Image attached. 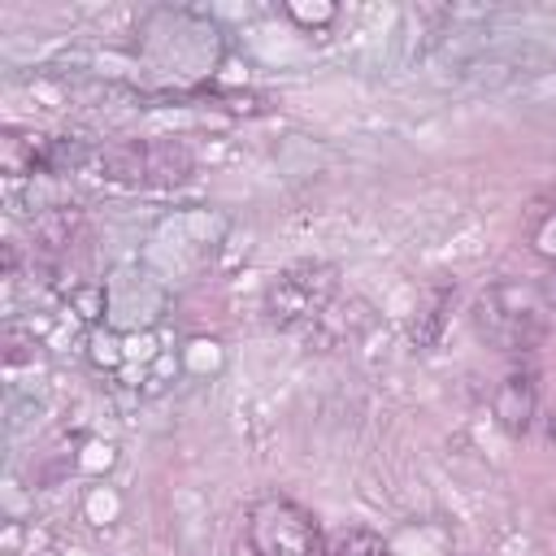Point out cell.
I'll return each mask as SVG.
<instances>
[{"label": "cell", "mask_w": 556, "mask_h": 556, "mask_svg": "<svg viewBox=\"0 0 556 556\" xmlns=\"http://www.w3.org/2000/svg\"><path fill=\"white\" fill-rule=\"evenodd\" d=\"M39 148H43V135L9 126V130H4V139H0L4 174H9V178H26V174H35V169H39Z\"/></svg>", "instance_id": "8"}, {"label": "cell", "mask_w": 556, "mask_h": 556, "mask_svg": "<svg viewBox=\"0 0 556 556\" xmlns=\"http://www.w3.org/2000/svg\"><path fill=\"white\" fill-rule=\"evenodd\" d=\"M282 13L300 26V30H308V35H321V30H330L334 26V17H339V4H330V0H287L282 4Z\"/></svg>", "instance_id": "9"}, {"label": "cell", "mask_w": 556, "mask_h": 556, "mask_svg": "<svg viewBox=\"0 0 556 556\" xmlns=\"http://www.w3.org/2000/svg\"><path fill=\"white\" fill-rule=\"evenodd\" d=\"M87 356H91L96 369H117V365L126 361L122 334L109 330V326H91V334H87Z\"/></svg>", "instance_id": "11"}, {"label": "cell", "mask_w": 556, "mask_h": 556, "mask_svg": "<svg viewBox=\"0 0 556 556\" xmlns=\"http://www.w3.org/2000/svg\"><path fill=\"white\" fill-rule=\"evenodd\" d=\"M547 434H552V443H556V408H552V417H547Z\"/></svg>", "instance_id": "15"}, {"label": "cell", "mask_w": 556, "mask_h": 556, "mask_svg": "<svg viewBox=\"0 0 556 556\" xmlns=\"http://www.w3.org/2000/svg\"><path fill=\"white\" fill-rule=\"evenodd\" d=\"M104 178L113 182H130V187H148V182H182L195 169V156L187 143L178 139H122L96 152Z\"/></svg>", "instance_id": "3"}, {"label": "cell", "mask_w": 556, "mask_h": 556, "mask_svg": "<svg viewBox=\"0 0 556 556\" xmlns=\"http://www.w3.org/2000/svg\"><path fill=\"white\" fill-rule=\"evenodd\" d=\"M70 304L78 308V317H83V321L100 326V317H104V287H100V282H83V287H70Z\"/></svg>", "instance_id": "12"}, {"label": "cell", "mask_w": 556, "mask_h": 556, "mask_svg": "<svg viewBox=\"0 0 556 556\" xmlns=\"http://www.w3.org/2000/svg\"><path fill=\"white\" fill-rule=\"evenodd\" d=\"M91 143L78 139V135H43V148H39V174H74L91 161Z\"/></svg>", "instance_id": "7"}, {"label": "cell", "mask_w": 556, "mask_h": 556, "mask_svg": "<svg viewBox=\"0 0 556 556\" xmlns=\"http://www.w3.org/2000/svg\"><path fill=\"white\" fill-rule=\"evenodd\" d=\"M330 556H391V547L382 543V534L365 530V526H348L334 543H330Z\"/></svg>", "instance_id": "10"}, {"label": "cell", "mask_w": 556, "mask_h": 556, "mask_svg": "<svg viewBox=\"0 0 556 556\" xmlns=\"http://www.w3.org/2000/svg\"><path fill=\"white\" fill-rule=\"evenodd\" d=\"M539 295H543V304H547V313H556V265L539 278Z\"/></svg>", "instance_id": "14"}, {"label": "cell", "mask_w": 556, "mask_h": 556, "mask_svg": "<svg viewBox=\"0 0 556 556\" xmlns=\"http://www.w3.org/2000/svg\"><path fill=\"white\" fill-rule=\"evenodd\" d=\"M248 547L252 556H330L317 517L291 495H261L248 508Z\"/></svg>", "instance_id": "2"}, {"label": "cell", "mask_w": 556, "mask_h": 556, "mask_svg": "<svg viewBox=\"0 0 556 556\" xmlns=\"http://www.w3.org/2000/svg\"><path fill=\"white\" fill-rule=\"evenodd\" d=\"M452 295H456V287H447V282H434V287L421 291V300H417V317H413V343H417V348H430V343L443 334Z\"/></svg>", "instance_id": "6"}, {"label": "cell", "mask_w": 556, "mask_h": 556, "mask_svg": "<svg viewBox=\"0 0 556 556\" xmlns=\"http://www.w3.org/2000/svg\"><path fill=\"white\" fill-rule=\"evenodd\" d=\"M334 291H339V269L334 265H321V261L291 265V269L269 278V287H265V317L274 326L317 321L330 308Z\"/></svg>", "instance_id": "4"}, {"label": "cell", "mask_w": 556, "mask_h": 556, "mask_svg": "<svg viewBox=\"0 0 556 556\" xmlns=\"http://www.w3.org/2000/svg\"><path fill=\"white\" fill-rule=\"evenodd\" d=\"M547 304L539 295V282L500 278L473 300V330L495 352L526 356L547 339Z\"/></svg>", "instance_id": "1"}, {"label": "cell", "mask_w": 556, "mask_h": 556, "mask_svg": "<svg viewBox=\"0 0 556 556\" xmlns=\"http://www.w3.org/2000/svg\"><path fill=\"white\" fill-rule=\"evenodd\" d=\"M530 248L556 265V208H552V213H543V217L534 222V230H530Z\"/></svg>", "instance_id": "13"}, {"label": "cell", "mask_w": 556, "mask_h": 556, "mask_svg": "<svg viewBox=\"0 0 556 556\" xmlns=\"http://www.w3.org/2000/svg\"><path fill=\"white\" fill-rule=\"evenodd\" d=\"M491 408H495V421L513 439H521L534 426V413H539V382H534V374L530 369H508L504 382L491 395Z\"/></svg>", "instance_id": "5"}]
</instances>
